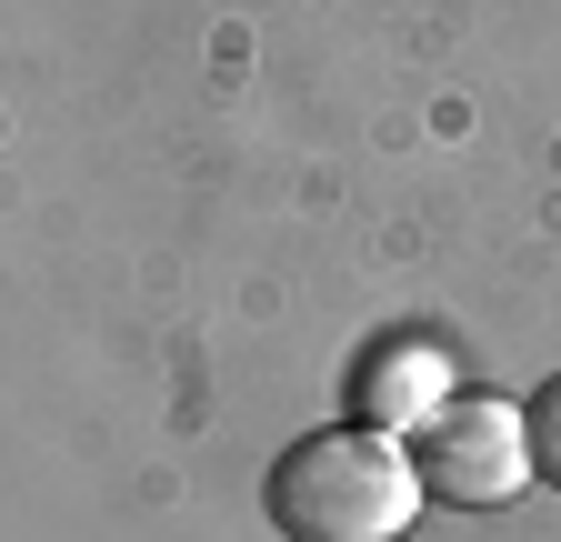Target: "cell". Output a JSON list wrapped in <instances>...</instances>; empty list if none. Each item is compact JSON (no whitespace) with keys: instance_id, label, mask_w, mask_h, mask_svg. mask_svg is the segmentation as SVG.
<instances>
[{"instance_id":"cell-1","label":"cell","mask_w":561,"mask_h":542,"mask_svg":"<svg viewBox=\"0 0 561 542\" xmlns=\"http://www.w3.org/2000/svg\"><path fill=\"white\" fill-rule=\"evenodd\" d=\"M421 493V462L391 432H311L271 462V522L280 542H401Z\"/></svg>"},{"instance_id":"cell-2","label":"cell","mask_w":561,"mask_h":542,"mask_svg":"<svg viewBox=\"0 0 561 542\" xmlns=\"http://www.w3.org/2000/svg\"><path fill=\"white\" fill-rule=\"evenodd\" d=\"M411 462H421V493H432V503H461V512H502L512 493L541 483L531 413H522V402H491V392H461L451 413L411 442Z\"/></svg>"},{"instance_id":"cell-3","label":"cell","mask_w":561,"mask_h":542,"mask_svg":"<svg viewBox=\"0 0 561 542\" xmlns=\"http://www.w3.org/2000/svg\"><path fill=\"white\" fill-rule=\"evenodd\" d=\"M351 402H362V432H432L442 413H451V352L442 342H381L371 362H362V382H351Z\"/></svg>"},{"instance_id":"cell-4","label":"cell","mask_w":561,"mask_h":542,"mask_svg":"<svg viewBox=\"0 0 561 542\" xmlns=\"http://www.w3.org/2000/svg\"><path fill=\"white\" fill-rule=\"evenodd\" d=\"M531 452H541V483H561V382L531 402Z\"/></svg>"}]
</instances>
